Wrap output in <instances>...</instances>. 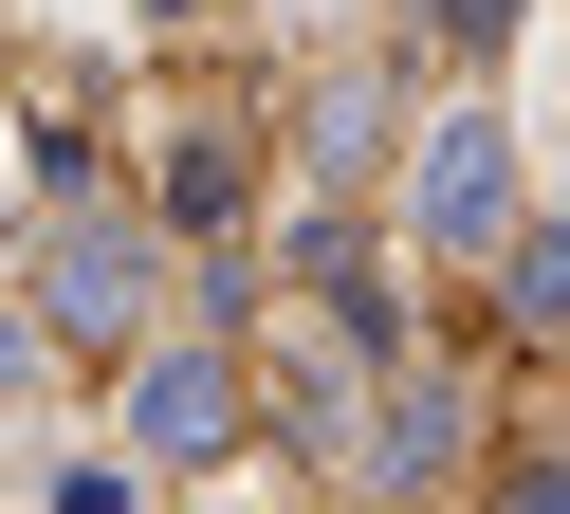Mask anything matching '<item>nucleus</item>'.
Segmentation results:
<instances>
[{
	"label": "nucleus",
	"instance_id": "nucleus-1",
	"mask_svg": "<svg viewBox=\"0 0 570 514\" xmlns=\"http://www.w3.org/2000/svg\"><path fill=\"white\" fill-rule=\"evenodd\" d=\"M497 202H515V147L460 110V129H423V239H497Z\"/></svg>",
	"mask_w": 570,
	"mask_h": 514
},
{
	"label": "nucleus",
	"instance_id": "nucleus-2",
	"mask_svg": "<svg viewBox=\"0 0 570 514\" xmlns=\"http://www.w3.org/2000/svg\"><path fill=\"white\" fill-rule=\"evenodd\" d=\"M129 294H148V239H129V220H75V257H56V313H75V330H129Z\"/></svg>",
	"mask_w": 570,
	"mask_h": 514
},
{
	"label": "nucleus",
	"instance_id": "nucleus-3",
	"mask_svg": "<svg viewBox=\"0 0 570 514\" xmlns=\"http://www.w3.org/2000/svg\"><path fill=\"white\" fill-rule=\"evenodd\" d=\"M222 423H239V404H222V367H203V349H166V367H148V441H166V459H203Z\"/></svg>",
	"mask_w": 570,
	"mask_h": 514
},
{
	"label": "nucleus",
	"instance_id": "nucleus-4",
	"mask_svg": "<svg viewBox=\"0 0 570 514\" xmlns=\"http://www.w3.org/2000/svg\"><path fill=\"white\" fill-rule=\"evenodd\" d=\"M38 514H129V477H111V459H75V477H56Z\"/></svg>",
	"mask_w": 570,
	"mask_h": 514
},
{
	"label": "nucleus",
	"instance_id": "nucleus-5",
	"mask_svg": "<svg viewBox=\"0 0 570 514\" xmlns=\"http://www.w3.org/2000/svg\"><path fill=\"white\" fill-rule=\"evenodd\" d=\"M497 514H570V477H552V459H515V496H497Z\"/></svg>",
	"mask_w": 570,
	"mask_h": 514
},
{
	"label": "nucleus",
	"instance_id": "nucleus-6",
	"mask_svg": "<svg viewBox=\"0 0 570 514\" xmlns=\"http://www.w3.org/2000/svg\"><path fill=\"white\" fill-rule=\"evenodd\" d=\"M0 404H19V330H0Z\"/></svg>",
	"mask_w": 570,
	"mask_h": 514
}]
</instances>
